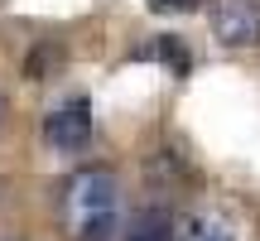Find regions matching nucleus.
I'll list each match as a JSON object with an SVG mask.
<instances>
[{
	"instance_id": "nucleus-5",
	"label": "nucleus",
	"mask_w": 260,
	"mask_h": 241,
	"mask_svg": "<svg viewBox=\"0 0 260 241\" xmlns=\"http://www.w3.org/2000/svg\"><path fill=\"white\" fill-rule=\"evenodd\" d=\"M125 241H178V222L164 213V207H145V213L130 222Z\"/></svg>"
},
{
	"instance_id": "nucleus-1",
	"label": "nucleus",
	"mask_w": 260,
	"mask_h": 241,
	"mask_svg": "<svg viewBox=\"0 0 260 241\" xmlns=\"http://www.w3.org/2000/svg\"><path fill=\"white\" fill-rule=\"evenodd\" d=\"M58 217H63V232L73 241H111L116 227H121V184H116V174L102 164L77 169L63 184Z\"/></svg>"
},
{
	"instance_id": "nucleus-4",
	"label": "nucleus",
	"mask_w": 260,
	"mask_h": 241,
	"mask_svg": "<svg viewBox=\"0 0 260 241\" xmlns=\"http://www.w3.org/2000/svg\"><path fill=\"white\" fill-rule=\"evenodd\" d=\"M178 241H236V227L222 213H188L178 222Z\"/></svg>"
},
{
	"instance_id": "nucleus-3",
	"label": "nucleus",
	"mask_w": 260,
	"mask_h": 241,
	"mask_svg": "<svg viewBox=\"0 0 260 241\" xmlns=\"http://www.w3.org/2000/svg\"><path fill=\"white\" fill-rule=\"evenodd\" d=\"M212 34L226 48H260V5L255 0H222L212 10Z\"/></svg>"
},
{
	"instance_id": "nucleus-2",
	"label": "nucleus",
	"mask_w": 260,
	"mask_h": 241,
	"mask_svg": "<svg viewBox=\"0 0 260 241\" xmlns=\"http://www.w3.org/2000/svg\"><path fill=\"white\" fill-rule=\"evenodd\" d=\"M44 140L58 155H77V149L92 140V102H87V97H73V102L53 106V111L44 116Z\"/></svg>"
},
{
	"instance_id": "nucleus-6",
	"label": "nucleus",
	"mask_w": 260,
	"mask_h": 241,
	"mask_svg": "<svg viewBox=\"0 0 260 241\" xmlns=\"http://www.w3.org/2000/svg\"><path fill=\"white\" fill-rule=\"evenodd\" d=\"M203 5V0H149V10H159V15H174V10H193Z\"/></svg>"
},
{
	"instance_id": "nucleus-7",
	"label": "nucleus",
	"mask_w": 260,
	"mask_h": 241,
	"mask_svg": "<svg viewBox=\"0 0 260 241\" xmlns=\"http://www.w3.org/2000/svg\"><path fill=\"white\" fill-rule=\"evenodd\" d=\"M0 120H5V97H0Z\"/></svg>"
}]
</instances>
